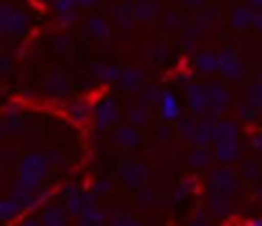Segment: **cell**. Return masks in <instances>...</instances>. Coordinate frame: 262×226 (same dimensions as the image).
Masks as SVG:
<instances>
[{
    "mask_svg": "<svg viewBox=\"0 0 262 226\" xmlns=\"http://www.w3.org/2000/svg\"><path fill=\"white\" fill-rule=\"evenodd\" d=\"M110 143L115 145V148H120V150H135V148H140V127H133L130 122L127 125H117L115 130H112V138H110Z\"/></svg>",
    "mask_w": 262,
    "mask_h": 226,
    "instance_id": "9",
    "label": "cell"
},
{
    "mask_svg": "<svg viewBox=\"0 0 262 226\" xmlns=\"http://www.w3.org/2000/svg\"><path fill=\"white\" fill-rule=\"evenodd\" d=\"M209 211L214 216H229L232 214V196H222V193H211L209 196Z\"/></svg>",
    "mask_w": 262,
    "mask_h": 226,
    "instance_id": "22",
    "label": "cell"
},
{
    "mask_svg": "<svg viewBox=\"0 0 262 226\" xmlns=\"http://www.w3.org/2000/svg\"><path fill=\"white\" fill-rule=\"evenodd\" d=\"M232 226H247V224H232Z\"/></svg>",
    "mask_w": 262,
    "mask_h": 226,
    "instance_id": "49",
    "label": "cell"
},
{
    "mask_svg": "<svg viewBox=\"0 0 262 226\" xmlns=\"http://www.w3.org/2000/svg\"><path fill=\"white\" fill-rule=\"evenodd\" d=\"M67 115H69V120H72V122L84 125L89 117L94 115V107H89L87 99H77V102H72V104L67 107Z\"/></svg>",
    "mask_w": 262,
    "mask_h": 226,
    "instance_id": "20",
    "label": "cell"
},
{
    "mask_svg": "<svg viewBox=\"0 0 262 226\" xmlns=\"http://www.w3.org/2000/svg\"><path fill=\"white\" fill-rule=\"evenodd\" d=\"M250 104H255L257 109H262V79L257 81H252L250 86H247V97H245Z\"/></svg>",
    "mask_w": 262,
    "mask_h": 226,
    "instance_id": "30",
    "label": "cell"
},
{
    "mask_svg": "<svg viewBox=\"0 0 262 226\" xmlns=\"http://www.w3.org/2000/svg\"><path fill=\"white\" fill-rule=\"evenodd\" d=\"M46 157H49V163H51V168H59V165H67V157H64V152L61 150H46Z\"/></svg>",
    "mask_w": 262,
    "mask_h": 226,
    "instance_id": "35",
    "label": "cell"
},
{
    "mask_svg": "<svg viewBox=\"0 0 262 226\" xmlns=\"http://www.w3.org/2000/svg\"><path fill=\"white\" fill-rule=\"evenodd\" d=\"M252 5H257V8H262V0H252Z\"/></svg>",
    "mask_w": 262,
    "mask_h": 226,
    "instance_id": "48",
    "label": "cell"
},
{
    "mask_svg": "<svg viewBox=\"0 0 262 226\" xmlns=\"http://www.w3.org/2000/svg\"><path fill=\"white\" fill-rule=\"evenodd\" d=\"M15 155H18V148H15V145H8V148L3 150V160H13Z\"/></svg>",
    "mask_w": 262,
    "mask_h": 226,
    "instance_id": "41",
    "label": "cell"
},
{
    "mask_svg": "<svg viewBox=\"0 0 262 226\" xmlns=\"http://www.w3.org/2000/svg\"><path fill=\"white\" fill-rule=\"evenodd\" d=\"M196 72L204 76H211L219 72V56L216 54H199L196 59Z\"/></svg>",
    "mask_w": 262,
    "mask_h": 226,
    "instance_id": "24",
    "label": "cell"
},
{
    "mask_svg": "<svg viewBox=\"0 0 262 226\" xmlns=\"http://www.w3.org/2000/svg\"><path fill=\"white\" fill-rule=\"evenodd\" d=\"M143 86H145V72H143V69L130 66V69L122 72V76H120V89H122V92L138 94V92H143Z\"/></svg>",
    "mask_w": 262,
    "mask_h": 226,
    "instance_id": "14",
    "label": "cell"
},
{
    "mask_svg": "<svg viewBox=\"0 0 262 226\" xmlns=\"http://www.w3.org/2000/svg\"><path fill=\"white\" fill-rule=\"evenodd\" d=\"M150 175H153V170L148 168V163L135 160V157L122 160L120 168H117V178H120V183H122L127 191H140L143 186H148Z\"/></svg>",
    "mask_w": 262,
    "mask_h": 226,
    "instance_id": "2",
    "label": "cell"
},
{
    "mask_svg": "<svg viewBox=\"0 0 262 226\" xmlns=\"http://www.w3.org/2000/svg\"><path fill=\"white\" fill-rule=\"evenodd\" d=\"M211 160H214V150L206 148V145H193V150L188 152V157H186L188 168H193V170H204V168H209Z\"/></svg>",
    "mask_w": 262,
    "mask_h": 226,
    "instance_id": "17",
    "label": "cell"
},
{
    "mask_svg": "<svg viewBox=\"0 0 262 226\" xmlns=\"http://www.w3.org/2000/svg\"><path fill=\"white\" fill-rule=\"evenodd\" d=\"M257 112H260V109H257L255 104H250L247 99L237 104V117H239L242 122H255V120H257Z\"/></svg>",
    "mask_w": 262,
    "mask_h": 226,
    "instance_id": "29",
    "label": "cell"
},
{
    "mask_svg": "<svg viewBox=\"0 0 262 226\" xmlns=\"http://www.w3.org/2000/svg\"><path fill=\"white\" fill-rule=\"evenodd\" d=\"M89 28H92L94 38H104V36H107V28H104V23H102V20H92V23H89Z\"/></svg>",
    "mask_w": 262,
    "mask_h": 226,
    "instance_id": "36",
    "label": "cell"
},
{
    "mask_svg": "<svg viewBox=\"0 0 262 226\" xmlns=\"http://www.w3.org/2000/svg\"><path fill=\"white\" fill-rule=\"evenodd\" d=\"M255 26H257V28H262V15L257 18V20H255Z\"/></svg>",
    "mask_w": 262,
    "mask_h": 226,
    "instance_id": "47",
    "label": "cell"
},
{
    "mask_svg": "<svg viewBox=\"0 0 262 226\" xmlns=\"http://www.w3.org/2000/svg\"><path fill=\"white\" fill-rule=\"evenodd\" d=\"M122 120V109L117 104L115 97H104L94 104V115H92V122L99 132H107V130H115Z\"/></svg>",
    "mask_w": 262,
    "mask_h": 226,
    "instance_id": "4",
    "label": "cell"
},
{
    "mask_svg": "<svg viewBox=\"0 0 262 226\" xmlns=\"http://www.w3.org/2000/svg\"><path fill=\"white\" fill-rule=\"evenodd\" d=\"M163 92H166V89H161L158 84H148V86H143V92H140V102H145L148 107H158L161 99H163Z\"/></svg>",
    "mask_w": 262,
    "mask_h": 226,
    "instance_id": "26",
    "label": "cell"
},
{
    "mask_svg": "<svg viewBox=\"0 0 262 226\" xmlns=\"http://www.w3.org/2000/svg\"><path fill=\"white\" fill-rule=\"evenodd\" d=\"M94 74H99V79L102 81H120V76H122V72L117 69V66H94Z\"/></svg>",
    "mask_w": 262,
    "mask_h": 226,
    "instance_id": "32",
    "label": "cell"
},
{
    "mask_svg": "<svg viewBox=\"0 0 262 226\" xmlns=\"http://www.w3.org/2000/svg\"><path fill=\"white\" fill-rule=\"evenodd\" d=\"M234 15H237V18H234V20H237V26H245V23H250V13H247V10H237Z\"/></svg>",
    "mask_w": 262,
    "mask_h": 226,
    "instance_id": "40",
    "label": "cell"
},
{
    "mask_svg": "<svg viewBox=\"0 0 262 226\" xmlns=\"http://www.w3.org/2000/svg\"><path fill=\"white\" fill-rule=\"evenodd\" d=\"M110 226H143V224H140L138 216H133V214H127V211H120V214L112 216Z\"/></svg>",
    "mask_w": 262,
    "mask_h": 226,
    "instance_id": "31",
    "label": "cell"
},
{
    "mask_svg": "<svg viewBox=\"0 0 262 226\" xmlns=\"http://www.w3.org/2000/svg\"><path fill=\"white\" fill-rule=\"evenodd\" d=\"M77 226H107V214L99 206H92L77 216Z\"/></svg>",
    "mask_w": 262,
    "mask_h": 226,
    "instance_id": "23",
    "label": "cell"
},
{
    "mask_svg": "<svg viewBox=\"0 0 262 226\" xmlns=\"http://www.w3.org/2000/svg\"><path fill=\"white\" fill-rule=\"evenodd\" d=\"M206 89H209V115L211 117H224L229 112V107H232L229 89L222 81H209Z\"/></svg>",
    "mask_w": 262,
    "mask_h": 226,
    "instance_id": "7",
    "label": "cell"
},
{
    "mask_svg": "<svg viewBox=\"0 0 262 226\" xmlns=\"http://www.w3.org/2000/svg\"><path fill=\"white\" fill-rule=\"evenodd\" d=\"M211 150H214V160L222 165H232V163L242 160V145L237 138L234 140H216Z\"/></svg>",
    "mask_w": 262,
    "mask_h": 226,
    "instance_id": "11",
    "label": "cell"
},
{
    "mask_svg": "<svg viewBox=\"0 0 262 226\" xmlns=\"http://www.w3.org/2000/svg\"><path fill=\"white\" fill-rule=\"evenodd\" d=\"M214 122L216 117H199V127H196V138H193V145H214Z\"/></svg>",
    "mask_w": 262,
    "mask_h": 226,
    "instance_id": "18",
    "label": "cell"
},
{
    "mask_svg": "<svg viewBox=\"0 0 262 226\" xmlns=\"http://www.w3.org/2000/svg\"><path fill=\"white\" fill-rule=\"evenodd\" d=\"M43 89L49 92V94H54V97H61V94H67L69 92V79L61 74H51L46 79V84H43Z\"/></svg>",
    "mask_w": 262,
    "mask_h": 226,
    "instance_id": "25",
    "label": "cell"
},
{
    "mask_svg": "<svg viewBox=\"0 0 262 226\" xmlns=\"http://www.w3.org/2000/svg\"><path fill=\"white\" fill-rule=\"evenodd\" d=\"M67 5H72V0H59V8H67Z\"/></svg>",
    "mask_w": 262,
    "mask_h": 226,
    "instance_id": "46",
    "label": "cell"
},
{
    "mask_svg": "<svg viewBox=\"0 0 262 226\" xmlns=\"http://www.w3.org/2000/svg\"><path fill=\"white\" fill-rule=\"evenodd\" d=\"M250 148H252V152L262 155V132H255V135L250 138Z\"/></svg>",
    "mask_w": 262,
    "mask_h": 226,
    "instance_id": "38",
    "label": "cell"
},
{
    "mask_svg": "<svg viewBox=\"0 0 262 226\" xmlns=\"http://www.w3.org/2000/svg\"><path fill=\"white\" fill-rule=\"evenodd\" d=\"M186 102H188V112L193 117H206L209 115V89H206V84H188L186 86Z\"/></svg>",
    "mask_w": 262,
    "mask_h": 226,
    "instance_id": "8",
    "label": "cell"
},
{
    "mask_svg": "<svg viewBox=\"0 0 262 226\" xmlns=\"http://www.w3.org/2000/svg\"><path fill=\"white\" fill-rule=\"evenodd\" d=\"M64 204H67L72 216H79L87 209L97 206V193L87 191V188H79V186H67L64 188Z\"/></svg>",
    "mask_w": 262,
    "mask_h": 226,
    "instance_id": "6",
    "label": "cell"
},
{
    "mask_svg": "<svg viewBox=\"0 0 262 226\" xmlns=\"http://www.w3.org/2000/svg\"><path fill=\"white\" fill-rule=\"evenodd\" d=\"M173 135H176V127H171L168 122H158V125H156V138H158L161 143H168Z\"/></svg>",
    "mask_w": 262,
    "mask_h": 226,
    "instance_id": "34",
    "label": "cell"
},
{
    "mask_svg": "<svg viewBox=\"0 0 262 226\" xmlns=\"http://www.w3.org/2000/svg\"><path fill=\"white\" fill-rule=\"evenodd\" d=\"M181 99L176 97V92L166 89L163 92V99L158 104V122H168V125H176L181 120Z\"/></svg>",
    "mask_w": 262,
    "mask_h": 226,
    "instance_id": "10",
    "label": "cell"
},
{
    "mask_svg": "<svg viewBox=\"0 0 262 226\" xmlns=\"http://www.w3.org/2000/svg\"><path fill=\"white\" fill-rule=\"evenodd\" d=\"M219 74L227 81H242L245 79V66H242V61L237 59L234 51H224L219 56Z\"/></svg>",
    "mask_w": 262,
    "mask_h": 226,
    "instance_id": "13",
    "label": "cell"
},
{
    "mask_svg": "<svg viewBox=\"0 0 262 226\" xmlns=\"http://www.w3.org/2000/svg\"><path fill=\"white\" fill-rule=\"evenodd\" d=\"M247 226H262V219H252V221H250Z\"/></svg>",
    "mask_w": 262,
    "mask_h": 226,
    "instance_id": "45",
    "label": "cell"
},
{
    "mask_svg": "<svg viewBox=\"0 0 262 226\" xmlns=\"http://www.w3.org/2000/svg\"><path fill=\"white\" fill-rule=\"evenodd\" d=\"M239 175H242V178H247V180H260V178H262V165H260V160H257V157L242 160Z\"/></svg>",
    "mask_w": 262,
    "mask_h": 226,
    "instance_id": "27",
    "label": "cell"
},
{
    "mask_svg": "<svg viewBox=\"0 0 262 226\" xmlns=\"http://www.w3.org/2000/svg\"><path fill=\"white\" fill-rule=\"evenodd\" d=\"M173 127H176V135H178L183 143H193L196 127H199V117H193V115H191V117H181Z\"/></svg>",
    "mask_w": 262,
    "mask_h": 226,
    "instance_id": "21",
    "label": "cell"
},
{
    "mask_svg": "<svg viewBox=\"0 0 262 226\" xmlns=\"http://www.w3.org/2000/svg\"><path fill=\"white\" fill-rule=\"evenodd\" d=\"M10 196H15L26 211H33V209H41L46 204V198L51 196V191L41 183V186H31V183H23V180H15L13 183V191Z\"/></svg>",
    "mask_w": 262,
    "mask_h": 226,
    "instance_id": "5",
    "label": "cell"
},
{
    "mask_svg": "<svg viewBox=\"0 0 262 226\" xmlns=\"http://www.w3.org/2000/svg\"><path fill=\"white\" fill-rule=\"evenodd\" d=\"M188 226H211V224L206 221V216H204V214H199V216H196V219H193Z\"/></svg>",
    "mask_w": 262,
    "mask_h": 226,
    "instance_id": "42",
    "label": "cell"
},
{
    "mask_svg": "<svg viewBox=\"0 0 262 226\" xmlns=\"http://www.w3.org/2000/svg\"><path fill=\"white\" fill-rule=\"evenodd\" d=\"M18 226H43V224H41V219H23Z\"/></svg>",
    "mask_w": 262,
    "mask_h": 226,
    "instance_id": "43",
    "label": "cell"
},
{
    "mask_svg": "<svg viewBox=\"0 0 262 226\" xmlns=\"http://www.w3.org/2000/svg\"><path fill=\"white\" fill-rule=\"evenodd\" d=\"M20 26H23V18H15L10 10L0 8V28L3 31H18Z\"/></svg>",
    "mask_w": 262,
    "mask_h": 226,
    "instance_id": "28",
    "label": "cell"
},
{
    "mask_svg": "<svg viewBox=\"0 0 262 226\" xmlns=\"http://www.w3.org/2000/svg\"><path fill=\"white\" fill-rule=\"evenodd\" d=\"M69 209L67 204H43L41 206V224L43 226H69Z\"/></svg>",
    "mask_w": 262,
    "mask_h": 226,
    "instance_id": "12",
    "label": "cell"
},
{
    "mask_svg": "<svg viewBox=\"0 0 262 226\" xmlns=\"http://www.w3.org/2000/svg\"><path fill=\"white\" fill-rule=\"evenodd\" d=\"M153 204H156V191L143 186V188H140V193H138V209H143V211H145V209H150Z\"/></svg>",
    "mask_w": 262,
    "mask_h": 226,
    "instance_id": "33",
    "label": "cell"
},
{
    "mask_svg": "<svg viewBox=\"0 0 262 226\" xmlns=\"http://www.w3.org/2000/svg\"><path fill=\"white\" fill-rule=\"evenodd\" d=\"M191 191H193V183H181V186H178V191L173 193L176 201H183V196H186V193H191Z\"/></svg>",
    "mask_w": 262,
    "mask_h": 226,
    "instance_id": "39",
    "label": "cell"
},
{
    "mask_svg": "<svg viewBox=\"0 0 262 226\" xmlns=\"http://www.w3.org/2000/svg\"><path fill=\"white\" fill-rule=\"evenodd\" d=\"M150 109H153V107H148L145 102L130 104V107H127V122H130L133 127H145L148 120H150Z\"/></svg>",
    "mask_w": 262,
    "mask_h": 226,
    "instance_id": "19",
    "label": "cell"
},
{
    "mask_svg": "<svg viewBox=\"0 0 262 226\" xmlns=\"http://www.w3.org/2000/svg\"><path fill=\"white\" fill-rule=\"evenodd\" d=\"M51 173V163L46 157V150L38 152H23L18 157V180L23 183H31V186H41Z\"/></svg>",
    "mask_w": 262,
    "mask_h": 226,
    "instance_id": "1",
    "label": "cell"
},
{
    "mask_svg": "<svg viewBox=\"0 0 262 226\" xmlns=\"http://www.w3.org/2000/svg\"><path fill=\"white\" fill-rule=\"evenodd\" d=\"M206 186L211 193H222V196H237L239 188H242V175L232 168V165H219L216 170L209 173L206 178Z\"/></svg>",
    "mask_w": 262,
    "mask_h": 226,
    "instance_id": "3",
    "label": "cell"
},
{
    "mask_svg": "<svg viewBox=\"0 0 262 226\" xmlns=\"http://www.w3.org/2000/svg\"><path fill=\"white\" fill-rule=\"evenodd\" d=\"M23 214H26V209H23V204L15 196L0 198V224H10V221H15Z\"/></svg>",
    "mask_w": 262,
    "mask_h": 226,
    "instance_id": "16",
    "label": "cell"
},
{
    "mask_svg": "<svg viewBox=\"0 0 262 226\" xmlns=\"http://www.w3.org/2000/svg\"><path fill=\"white\" fill-rule=\"evenodd\" d=\"M5 135H8V125H5V120L0 117V140H3Z\"/></svg>",
    "mask_w": 262,
    "mask_h": 226,
    "instance_id": "44",
    "label": "cell"
},
{
    "mask_svg": "<svg viewBox=\"0 0 262 226\" xmlns=\"http://www.w3.org/2000/svg\"><path fill=\"white\" fill-rule=\"evenodd\" d=\"M239 138V122L232 117H216L214 122V143L216 140H234Z\"/></svg>",
    "mask_w": 262,
    "mask_h": 226,
    "instance_id": "15",
    "label": "cell"
},
{
    "mask_svg": "<svg viewBox=\"0 0 262 226\" xmlns=\"http://www.w3.org/2000/svg\"><path fill=\"white\" fill-rule=\"evenodd\" d=\"M92 191H94L97 196H102V193H110V191H112V183H110V180H104V178H99V180L94 183V188H92Z\"/></svg>",
    "mask_w": 262,
    "mask_h": 226,
    "instance_id": "37",
    "label": "cell"
}]
</instances>
